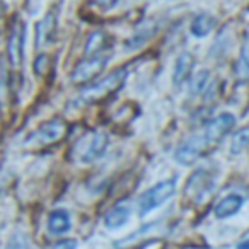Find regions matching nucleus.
Listing matches in <instances>:
<instances>
[{
    "label": "nucleus",
    "instance_id": "13",
    "mask_svg": "<svg viewBox=\"0 0 249 249\" xmlns=\"http://www.w3.org/2000/svg\"><path fill=\"white\" fill-rule=\"evenodd\" d=\"M241 205H242V198L237 196V195H231V196L224 198V200L215 207V215H217L218 218H227V217H231V215L237 213Z\"/></svg>",
    "mask_w": 249,
    "mask_h": 249
},
{
    "label": "nucleus",
    "instance_id": "10",
    "mask_svg": "<svg viewBox=\"0 0 249 249\" xmlns=\"http://www.w3.org/2000/svg\"><path fill=\"white\" fill-rule=\"evenodd\" d=\"M193 65H195V60L190 53H183V55L178 58L176 67H174V73H173V80L176 86H181V84L190 77Z\"/></svg>",
    "mask_w": 249,
    "mask_h": 249
},
{
    "label": "nucleus",
    "instance_id": "14",
    "mask_svg": "<svg viewBox=\"0 0 249 249\" xmlns=\"http://www.w3.org/2000/svg\"><path fill=\"white\" fill-rule=\"evenodd\" d=\"M48 229L52 234H63L70 229V217L65 210H56L50 215L48 218Z\"/></svg>",
    "mask_w": 249,
    "mask_h": 249
},
{
    "label": "nucleus",
    "instance_id": "21",
    "mask_svg": "<svg viewBox=\"0 0 249 249\" xmlns=\"http://www.w3.org/2000/svg\"><path fill=\"white\" fill-rule=\"evenodd\" d=\"M5 86H7V72H5L4 62L0 60V99L5 96Z\"/></svg>",
    "mask_w": 249,
    "mask_h": 249
},
{
    "label": "nucleus",
    "instance_id": "5",
    "mask_svg": "<svg viewBox=\"0 0 249 249\" xmlns=\"http://www.w3.org/2000/svg\"><path fill=\"white\" fill-rule=\"evenodd\" d=\"M24 33H26L24 22L16 19L14 26H12L11 36H9V60H11L12 67H21V63H22Z\"/></svg>",
    "mask_w": 249,
    "mask_h": 249
},
{
    "label": "nucleus",
    "instance_id": "16",
    "mask_svg": "<svg viewBox=\"0 0 249 249\" xmlns=\"http://www.w3.org/2000/svg\"><path fill=\"white\" fill-rule=\"evenodd\" d=\"M215 26V19L210 18V16H196L193 21V24H191V33H193L195 36H198V38H201V36H207L208 33L213 29Z\"/></svg>",
    "mask_w": 249,
    "mask_h": 249
},
{
    "label": "nucleus",
    "instance_id": "7",
    "mask_svg": "<svg viewBox=\"0 0 249 249\" xmlns=\"http://www.w3.org/2000/svg\"><path fill=\"white\" fill-rule=\"evenodd\" d=\"M65 132H67V124L63 123L60 118H55V120L43 124L41 128H39L31 139H36L39 143L46 145V143H53V142H56V140H60L65 135Z\"/></svg>",
    "mask_w": 249,
    "mask_h": 249
},
{
    "label": "nucleus",
    "instance_id": "18",
    "mask_svg": "<svg viewBox=\"0 0 249 249\" xmlns=\"http://www.w3.org/2000/svg\"><path fill=\"white\" fill-rule=\"evenodd\" d=\"M237 72L242 79H249V36L244 39V45L241 50V60H239Z\"/></svg>",
    "mask_w": 249,
    "mask_h": 249
},
{
    "label": "nucleus",
    "instance_id": "2",
    "mask_svg": "<svg viewBox=\"0 0 249 249\" xmlns=\"http://www.w3.org/2000/svg\"><path fill=\"white\" fill-rule=\"evenodd\" d=\"M210 145V140L207 139L203 132L198 133V135L190 137L188 140H184L176 150V160L181 162L183 166H190L193 164L201 154L205 152V149Z\"/></svg>",
    "mask_w": 249,
    "mask_h": 249
},
{
    "label": "nucleus",
    "instance_id": "3",
    "mask_svg": "<svg viewBox=\"0 0 249 249\" xmlns=\"http://www.w3.org/2000/svg\"><path fill=\"white\" fill-rule=\"evenodd\" d=\"M174 188H176V183L173 179L162 181V183L156 184L152 190H149L142 198H140V215L149 213L150 210L157 208L160 203L167 200V198L173 196Z\"/></svg>",
    "mask_w": 249,
    "mask_h": 249
},
{
    "label": "nucleus",
    "instance_id": "22",
    "mask_svg": "<svg viewBox=\"0 0 249 249\" xmlns=\"http://www.w3.org/2000/svg\"><path fill=\"white\" fill-rule=\"evenodd\" d=\"M46 67H48V56H46V55H39L38 60H36V63H35L36 73H38V75H41V73L46 70Z\"/></svg>",
    "mask_w": 249,
    "mask_h": 249
},
{
    "label": "nucleus",
    "instance_id": "20",
    "mask_svg": "<svg viewBox=\"0 0 249 249\" xmlns=\"http://www.w3.org/2000/svg\"><path fill=\"white\" fill-rule=\"evenodd\" d=\"M207 82H208V72L203 70V72H198L196 75L193 77V82H191V94H198L207 87Z\"/></svg>",
    "mask_w": 249,
    "mask_h": 249
},
{
    "label": "nucleus",
    "instance_id": "15",
    "mask_svg": "<svg viewBox=\"0 0 249 249\" xmlns=\"http://www.w3.org/2000/svg\"><path fill=\"white\" fill-rule=\"evenodd\" d=\"M55 16L53 12H48L46 18L43 19L38 24V31H36V46H41V43H46L50 38H52L53 31H55Z\"/></svg>",
    "mask_w": 249,
    "mask_h": 249
},
{
    "label": "nucleus",
    "instance_id": "12",
    "mask_svg": "<svg viewBox=\"0 0 249 249\" xmlns=\"http://www.w3.org/2000/svg\"><path fill=\"white\" fill-rule=\"evenodd\" d=\"M152 35H154V24L152 22L150 21L142 22V24L139 26V29L135 31V35L126 41V48L135 50V48H139V46L145 45V43L152 38Z\"/></svg>",
    "mask_w": 249,
    "mask_h": 249
},
{
    "label": "nucleus",
    "instance_id": "8",
    "mask_svg": "<svg viewBox=\"0 0 249 249\" xmlns=\"http://www.w3.org/2000/svg\"><path fill=\"white\" fill-rule=\"evenodd\" d=\"M106 145H107V137L104 135V133H94L89 139V143L86 145V149L82 150L80 159H82L84 162H90V160H94L96 157L103 156Z\"/></svg>",
    "mask_w": 249,
    "mask_h": 249
},
{
    "label": "nucleus",
    "instance_id": "25",
    "mask_svg": "<svg viewBox=\"0 0 249 249\" xmlns=\"http://www.w3.org/2000/svg\"><path fill=\"white\" fill-rule=\"evenodd\" d=\"M237 249H249V241H244L237 246Z\"/></svg>",
    "mask_w": 249,
    "mask_h": 249
},
{
    "label": "nucleus",
    "instance_id": "1",
    "mask_svg": "<svg viewBox=\"0 0 249 249\" xmlns=\"http://www.w3.org/2000/svg\"><path fill=\"white\" fill-rule=\"evenodd\" d=\"M124 79H126V70L118 69L114 70L113 73L106 75L104 79L97 80L92 86L84 87V90L80 92V99L84 103H96V101H101L104 97H107L109 94H114L121 86H123Z\"/></svg>",
    "mask_w": 249,
    "mask_h": 249
},
{
    "label": "nucleus",
    "instance_id": "17",
    "mask_svg": "<svg viewBox=\"0 0 249 249\" xmlns=\"http://www.w3.org/2000/svg\"><path fill=\"white\" fill-rule=\"evenodd\" d=\"M249 145V126H244V128L237 130L232 137V142H231V152L234 156H239L246 147Z\"/></svg>",
    "mask_w": 249,
    "mask_h": 249
},
{
    "label": "nucleus",
    "instance_id": "4",
    "mask_svg": "<svg viewBox=\"0 0 249 249\" xmlns=\"http://www.w3.org/2000/svg\"><path fill=\"white\" fill-rule=\"evenodd\" d=\"M106 62H107V58L103 55H94V56H89V58H84L82 62L73 69L70 79H72L73 84H87L104 69Z\"/></svg>",
    "mask_w": 249,
    "mask_h": 249
},
{
    "label": "nucleus",
    "instance_id": "19",
    "mask_svg": "<svg viewBox=\"0 0 249 249\" xmlns=\"http://www.w3.org/2000/svg\"><path fill=\"white\" fill-rule=\"evenodd\" d=\"M104 43H106V38H104L103 33H94L92 36L89 38L86 46V56H92L97 55L101 48H104Z\"/></svg>",
    "mask_w": 249,
    "mask_h": 249
},
{
    "label": "nucleus",
    "instance_id": "6",
    "mask_svg": "<svg viewBox=\"0 0 249 249\" xmlns=\"http://www.w3.org/2000/svg\"><path fill=\"white\" fill-rule=\"evenodd\" d=\"M234 123H235V118L229 113H224L215 118V120H212L210 123L205 126L203 133L207 135V139L210 140V143H215V142H218V140H222L231 132Z\"/></svg>",
    "mask_w": 249,
    "mask_h": 249
},
{
    "label": "nucleus",
    "instance_id": "23",
    "mask_svg": "<svg viewBox=\"0 0 249 249\" xmlns=\"http://www.w3.org/2000/svg\"><path fill=\"white\" fill-rule=\"evenodd\" d=\"M77 242L75 241H62L58 244H55V249H75Z\"/></svg>",
    "mask_w": 249,
    "mask_h": 249
},
{
    "label": "nucleus",
    "instance_id": "9",
    "mask_svg": "<svg viewBox=\"0 0 249 249\" xmlns=\"http://www.w3.org/2000/svg\"><path fill=\"white\" fill-rule=\"evenodd\" d=\"M130 217V207L124 203H120L116 207H113L104 217V225L107 229H118L128 220Z\"/></svg>",
    "mask_w": 249,
    "mask_h": 249
},
{
    "label": "nucleus",
    "instance_id": "11",
    "mask_svg": "<svg viewBox=\"0 0 249 249\" xmlns=\"http://www.w3.org/2000/svg\"><path fill=\"white\" fill-rule=\"evenodd\" d=\"M208 184H210V178H208V174L205 173V171H196V173L190 178V181H188L186 193L191 195L193 198H198L200 195L205 193V190L208 188Z\"/></svg>",
    "mask_w": 249,
    "mask_h": 249
},
{
    "label": "nucleus",
    "instance_id": "24",
    "mask_svg": "<svg viewBox=\"0 0 249 249\" xmlns=\"http://www.w3.org/2000/svg\"><path fill=\"white\" fill-rule=\"evenodd\" d=\"M90 2H94V4H97V5H103V7H111L116 0H90Z\"/></svg>",
    "mask_w": 249,
    "mask_h": 249
}]
</instances>
